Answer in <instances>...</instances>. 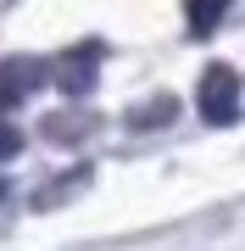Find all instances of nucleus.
<instances>
[{
  "instance_id": "f03ea898",
  "label": "nucleus",
  "mask_w": 245,
  "mask_h": 251,
  "mask_svg": "<svg viewBox=\"0 0 245 251\" xmlns=\"http://www.w3.org/2000/svg\"><path fill=\"white\" fill-rule=\"evenodd\" d=\"M95 73H100V45H67V50L50 62V84H56L67 100H78V95L95 90Z\"/></svg>"
},
{
  "instance_id": "6e6552de",
  "label": "nucleus",
  "mask_w": 245,
  "mask_h": 251,
  "mask_svg": "<svg viewBox=\"0 0 245 251\" xmlns=\"http://www.w3.org/2000/svg\"><path fill=\"white\" fill-rule=\"evenodd\" d=\"M17 151H22V134H17L11 123H0V162H11Z\"/></svg>"
},
{
  "instance_id": "1a4fd4ad",
  "label": "nucleus",
  "mask_w": 245,
  "mask_h": 251,
  "mask_svg": "<svg viewBox=\"0 0 245 251\" xmlns=\"http://www.w3.org/2000/svg\"><path fill=\"white\" fill-rule=\"evenodd\" d=\"M0 201H6V179H0Z\"/></svg>"
},
{
  "instance_id": "0eeeda50",
  "label": "nucleus",
  "mask_w": 245,
  "mask_h": 251,
  "mask_svg": "<svg viewBox=\"0 0 245 251\" xmlns=\"http://www.w3.org/2000/svg\"><path fill=\"white\" fill-rule=\"evenodd\" d=\"M173 112H178V106H173V95H156L151 106H139L134 117H128V123H134V128H151V123H167Z\"/></svg>"
},
{
  "instance_id": "7ed1b4c3",
  "label": "nucleus",
  "mask_w": 245,
  "mask_h": 251,
  "mask_svg": "<svg viewBox=\"0 0 245 251\" xmlns=\"http://www.w3.org/2000/svg\"><path fill=\"white\" fill-rule=\"evenodd\" d=\"M45 78H50L45 62H34V56H6V62H0V106H22L28 95H39Z\"/></svg>"
},
{
  "instance_id": "39448f33",
  "label": "nucleus",
  "mask_w": 245,
  "mask_h": 251,
  "mask_svg": "<svg viewBox=\"0 0 245 251\" xmlns=\"http://www.w3.org/2000/svg\"><path fill=\"white\" fill-rule=\"evenodd\" d=\"M223 17H228V0H184V23H190L195 39H206Z\"/></svg>"
},
{
  "instance_id": "20e7f679",
  "label": "nucleus",
  "mask_w": 245,
  "mask_h": 251,
  "mask_svg": "<svg viewBox=\"0 0 245 251\" xmlns=\"http://www.w3.org/2000/svg\"><path fill=\"white\" fill-rule=\"evenodd\" d=\"M39 134L56 140V145H78V140L95 134V112H84V106H73V112H50L45 123H39Z\"/></svg>"
},
{
  "instance_id": "423d86ee",
  "label": "nucleus",
  "mask_w": 245,
  "mask_h": 251,
  "mask_svg": "<svg viewBox=\"0 0 245 251\" xmlns=\"http://www.w3.org/2000/svg\"><path fill=\"white\" fill-rule=\"evenodd\" d=\"M84 184H89V168H73V173H62V179H56V190H39L34 206H56V201L73 196V190H84Z\"/></svg>"
},
{
  "instance_id": "f257e3e1",
  "label": "nucleus",
  "mask_w": 245,
  "mask_h": 251,
  "mask_svg": "<svg viewBox=\"0 0 245 251\" xmlns=\"http://www.w3.org/2000/svg\"><path fill=\"white\" fill-rule=\"evenodd\" d=\"M195 106H200V117H206L212 128H228L240 117V73L228 67V62H212L206 73H200Z\"/></svg>"
}]
</instances>
